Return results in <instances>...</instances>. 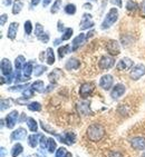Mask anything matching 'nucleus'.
<instances>
[{
  "label": "nucleus",
  "mask_w": 145,
  "mask_h": 157,
  "mask_svg": "<svg viewBox=\"0 0 145 157\" xmlns=\"http://www.w3.org/2000/svg\"><path fill=\"white\" fill-rule=\"evenodd\" d=\"M7 155V153H6V149L3 147H1V157H5Z\"/></svg>",
  "instance_id": "obj_53"
},
{
  "label": "nucleus",
  "mask_w": 145,
  "mask_h": 157,
  "mask_svg": "<svg viewBox=\"0 0 145 157\" xmlns=\"http://www.w3.org/2000/svg\"><path fill=\"white\" fill-rule=\"evenodd\" d=\"M139 8V5L135 2V1H133V0H128L126 3V9L128 10V11H133V10H136Z\"/></svg>",
  "instance_id": "obj_35"
},
{
  "label": "nucleus",
  "mask_w": 145,
  "mask_h": 157,
  "mask_svg": "<svg viewBox=\"0 0 145 157\" xmlns=\"http://www.w3.org/2000/svg\"><path fill=\"white\" fill-rule=\"evenodd\" d=\"M79 65H80V63H79L78 59L75 57H72L70 59L67 60L66 63H65V68H66L67 70H75L78 68Z\"/></svg>",
  "instance_id": "obj_18"
},
{
  "label": "nucleus",
  "mask_w": 145,
  "mask_h": 157,
  "mask_svg": "<svg viewBox=\"0 0 145 157\" xmlns=\"http://www.w3.org/2000/svg\"><path fill=\"white\" fill-rule=\"evenodd\" d=\"M142 157H145V153H144V154L142 155Z\"/></svg>",
  "instance_id": "obj_59"
},
{
  "label": "nucleus",
  "mask_w": 145,
  "mask_h": 157,
  "mask_svg": "<svg viewBox=\"0 0 145 157\" xmlns=\"http://www.w3.org/2000/svg\"><path fill=\"white\" fill-rule=\"evenodd\" d=\"M7 20H8V16H7V13H2L1 17H0V25H1V27L5 26V24L7 22Z\"/></svg>",
  "instance_id": "obj_44"
},
{
  "label": "nucleus",
  "mask_w": 145,
  "mask_h": 157,
  "mask_svg": "<svg viewBox=\"0 0 145 157\" xmlns=\"http://www.w3.org/2000/svg\"><path fill=\"white\" fill-rule=\"evenodd\" d=\"M26 121H27L28 128H29L33 133H36L37 130H38V125H37V121H35L33 117H29Z\"/></svg>",
  "instance_id": "obj_30"
},
{
  "label": "nucleus",
  "mask_w": 145,
  "mask_h": 157,
  "mask_svg": "<svg viewBox=\"0 0 145 157\" xmlns=\"http://www.w3.org/2000/svg\"><path fill=\"white\" fill-rule=\"evenodd\" d=\"M108 157H122V155L120 151H111Z\"/></svg>",
  "instance_id": "obj_49"
},
{
  "label": "nucleus",
  "mask_w": 145,
  "mask_h": 157,
  "mask_svg": "<svg viewBox=\"0 0 145 157\" xmlns=\"http://www.w3.org/2000/svg\"><path fill=\"white\" fill-rule=\"evenodd\" d=\"M105 49L106 52H108L109 56H117V55H120V52H121V45H120V42L117 41V40H108L107 41V44L105 45Z\"/></svg>",
  "instance_id": "obj_4"
},
{
  "label": "nucleus",
  "mask_w": 145,
  "mask_h": 157,
  "mask_svg": "<svg viewBox=\"0 0 145 157\" xmlns=\"http://www.w3.org/2000/svg\"><path fill=\"white\" fill-rule=\"evenodd\" d=\"M125 86L122 84H117L115 85L114 87H113L112 91H111V97H112L113 99H118L120 97H122L124 95L125 93Z\"/></svg>",
  "instance_id": "obj_16"
},
{
  "label": "nucleus",
  "mask_w": 145,
  "mask_h": 157,
  "mask_svg": "<svg viewBox=\"0 0 145 157\" xmlns=\"http://www.w3.org/2000/svg\"><path fill=\"white\" fill-rule=\"evenodd\" d=\"M95 90V84L94 82H84L79 88V97L83 99H86Z\"/></svg>",
  "instance_id": "obj_5"
},
{
  "label": "nucleus",
  "mask_w": 145,
  "mask_h": 157,
  "mask_svg": "<svg viewBox=\"0 0 145 157\" xmlns=\"http://www.w3.org/2000/svg\"><path fill=\"white\" fill-rule=\"evenodd\" d=\"M26 58L24 57V56H18V57L16 58L15 60V68L16 70H22L24 69L25 65H26Z\"/></svg>",
  "instance_id": "obj_24"
},
{
  "label": "nucleus",
  "mask_w": 145,
  "mask_h": 157,
  "mask_svg": "<svg viewBox=\"0 0 145 157\" xmlns=\"http://www.w3.org/2000/svg\"><path fill=\"white\" fill-rule=\"evenodd\" d=\"M61 41H63V40H61V39H56V40H55V44H54V45H56V46H58V45H59V44H61Z\"/></svg>",
  "instance_id": "obj_55"
},
{
  "label": "nucleus",
  "mask_w": 145,
  "mask_h": 157,
  "mask_svg": "<svg viewBox=\"0 0 145 157\" xmlns=\"http://www.w3.org/2000/svg\"><path fill=\"white\" fill-rule=\"evenodd\" d=\"M36 157H46V153H45V149L44 148H40L38 149L36 153Z\"/></svg>",
  "instance_id": "obj_45"
},
{
  "label": "nucleus",
  "mask_w": 145,
  "mask_h": 157,
  "mask_svg": "<svg viewBox=\"0 0 145 157\" xmlns=\"http://www.w3.org/2000/svg\"><path fill=\"white\" fill-rule=\"evenodd\" d=\"M46 70H47V67L46 66H44V65H37V66L33 68V76L39 77V76H41L42 74L45 73Z\"/></svg>",
  "instance_id": "obj_31"
},
{
  "label": "nucleus",
  "mask_w": 145,
  "mask_h": 157,
  "mask_svg": "<svg viewBox=\"0 0 145 157\" xmlns=\"http://www.w3.org/2000/svg\"><path fill=\"white\" fill-rule=\"evenodd\" d=\"M117 19H118V10L116 9V8H111L109 11L107 12V15H106L104 21L102 22L100 28H102L103 30L104 29H108L113 24H115V22L117 21Z\"/></svg>",
  "instance_id": "obj_3"
},
{
  "label": "nucleus",
  "mask_w": 145,
  "mask_h": 157,
  "mask_svg": "<svg viewBox=\"0 0 145 157\" xmlns=\"http://www.w3.org/2000/svg\"><path fill=\"white\" fill-rule=\"evenodd\" d=\"M28 118H27V115L25 114V113H22L21 114V116H20V118H19V121H18V123H24L25 121H27Z\"/></svg>",
  "instance_id": "obj_50"
},
{
  "label": "nucleus",
  "mask_w": 145,
  "mask_h": 157,
  "mask_svg": "<svg viewBox=\"0 0 145 157\" xmlns=\"http://www.w3.org/2000/svg\"><path fill=\"white\" fill-rule=\"evenodd\" d=\"M61 75H63L61 70L58 69V68H56V69H54L52 73L48 75L49 82H52V84H56V82H58V80H59V78L61 77Z\"/></svg>",
  "instance_id": "obj_20"
},
{
  "label": "nucleus",
  "mask_w": 145,
  "mask_h": 157,
  "mask_svg": "<svg viewBox=\"0 0 145 157\" xmlns=\"http://www.w3.org/2000/svg\"><path fill=\"white\" fill-rule=\"evenodd\" d=\"M10 3H11V0H5L3 1V5H6V6H9Z\"/></svg>",
  "instance_id": "obj_56"
},
{
  "label": "nucleus",
  "mask_w": 145,
  "mask_h": 157,
  "mask_svg": "<svg viewBox=\"0 0 145 157\" xmlns=\"http://www.w3.org/2000/svg\"><path fill=\"white\" fill-rule=\"evenodd\" d=\"M41 0H31V6H37Z\"/></svg>",
  "instance_id": "obj_52"
},
{
  "label": "nucleus",
  "mask_w": 145,
  "mask_h": 157,
  "mask_svg": "<svg viewBox=\"0 0 145 157\" xmlns=\"http://www.w3.org/2000/svg\"><path fill=\"white\" fill-rule=\"evenodd\" d=\"M50 2H52V0H42V6L47 7Z\"/></svg>",
  "instance_id": "obj_51"
},
{
  "label": "nucleus",
  "mask_w": 145,
  "mask_h": 157,
  "mask_svg": "<svg viewBox=\"0 0 145 157\" xmlns=\"http://www.w3.org/2000/svg\"><path fill=\"white\" fill-rule=\"evenodd\" d=\"M33 93H35V90H33V88H27L26 90L22 91V98H25V99H29V98H31V97L33 96Z\"/></svg>",
  "instance_id": "obj_37"
},
{
  "label": "nucleus",
  "mask_w": 145,
  "mask_h": 157,
  "mask_svg": "<svg viewBox=\"0 0 145 157\" xmlns=\"http://www.w3.org/2000/svg\"><path fill=\"white\" fill-rule=\"evenodd\" d=\"M133 66H134V61L132 59H130V58L124 57L117 63L116 69L118 71H127V70H130Z\"/></svg>",
  "instance_id": "obj_9"
},
{
  "label": "nucleus",
  "mask_w": 145,
  "mask_h": 157,
  "mask_svg": "<svg viewBox=\"0 0 145 157\" xmlns=\"http://www.w3.org/2000/svg\"><path fill=\"white\" fill-rule=\"evenodd\" d=\"M143 10L145 11V1H144V3H143Z\"/></svg>",
  "instance_id": "obj_58"
},
{
  "label": "nucleus",
  "mask_w": 145,
  "mask_h": 157,
  "mask_svg": "<svg viewBox=\"0 0 145 157\" xmlns=\"http://www.w3.org/2000/svg\"><path fill=\"white\" fill-rule=\"evenodd\" d=\"M67 155V151L65 147H59L56 151V154H55V157H66Z\"/></svg>",
  "instance_id": "obj_40"
},
{
  "label": "nucleus",
  "mask_w": 145,
  "mask_h": 157,
  "mask_svg": "<svg viewBox=\"0 0 145 157\" xmlns=\"http://www.w3.org/2000/svg\"><path fill=\"white\" fill-rule=\"evenodd\" d=\"M30 87L33 88L35 91H37V93L45 91V85H44V82H41V80H36L33 84H31Z\"/></svg>",
  "instance_id": "obj_26"
},
{
  "label": "nucleus",
  "mask_w": 145,
  "mask_h": 157,
  "mask_svg": "<svg viewBox=\"0 0 145 157\" xmlns=\"http://www.w3.org/2000/svg\"><path fill=\"white\" fill-rule=\"evenodd\" d=\"M10 107V100L9 99H1V110H5V109L9 108Z\"/></svg>",
  "instance_id": "obj_42"
},
{
  "label": "nucleus",
  "mask_w": 145,
  "mask_h": 157,
  "mask_svg": "<svg viewBox=\"0 0 145 157\" xmlns=\"http://www.w3.org/2000/svg\"><path fill=\"white\" fill-rule=\"evenodd\" d=\"M1 73H2V75L6 76L7 84H11L12 82H15V74L12 70L11 63L7 58H3L1 60Z\"/></svg>",
  "instance_id": "obj_2"
},
{
  "label": "nucleus",
  "mask_w": 145,
  "mask_h": 157,
  "mask_svg": "<svg viewBox=\"0 0 145 157\" xmlns=\"http://www.w3.org/2000/svg\"><path fill=\"white\" fill-rule=\"evenodd\" d=\"M26 136H27V130L20 127L18 129H16L15 132H12L11 135H10V138H11V140H21Z\"/></svg>",
  "instance_id": "obj_17"
},
{
  "label": "nucleus",
  "mask_w": 145,
  "mask_h": 157,
  "mask_svg": "<svg viewBox=\"0 0 145 157\" xmlns=\"http://www.w3.org/2000/svg\"><path fill=\"white\" fill-rule=\"evenodd\" d=\"M38 39L41 40L42 42H45V44H46V42H48V40H49V35H48V33H44V35H42V36H40Z\"/></svg>",
  "instance_id": "obj_46"
},
{
  "label": "nucleus",
  "mask_w": 145,
  "mask_h": 157,
  "mask_svg": "<svg viewBox=\"0 0 145 157\" xmlns=\"http://www.w3.org/2000/svg\"><path fill=\"white\" fill-rule=\"evenodd\" d=\"M131 146L135 151H144L145 149V137L135 136L131 139Z\"/></svg>",
  "instance_id": "obj_13"
},
{
  "label": "nucleus",
  "mask_w": 145,
  "mask_h": 157,
  "mask_svg": "<svg viewBox=\"0 0 145 157\" xmlns=\"http://www.w3.org/2000/svg\"><path fill=\"white\" fill-rule=\"evenodd\" d=\"M57 30L58 31H61V33H63V31L66 30V28H64V25L61 21H58V24H57Z\"/></svg>",
  "instance_id": "obj_47"
},
{
  "label": "nucleus",
  "mask_w": 145,
  "mask_h": 157,
  "mask_svg": "<svg viewBox=\"0 0 145 157\" xmlns=\"http://www.w3.org/2000/svg\"><path fill=\"white\" fill-rule=\"evenodd\" d=\"M61 3H63V0H56L54 2V5L52 6V8H50V12L52 13H57L59 11V9H61Z\"/></svg>",
  "instance_id": "obj_34"
},
{
  "label": "nucleus",
  "mask_w": 145,
  "mask_h": 157,
  "mask_svg": "<svg viewBox=\"0 0 145 157\" xmlns=\"http://www.w3.org/2000/svg\"><path fill=\"white\" fill-rule=\"evenodd\" d=\"M47 140H48V138H46L44 135H41V137H40V140H39L40 148H44V149H45L46 146H47Z\"/></svg>",
  "instance_id": "obj_43"
},
{
  "label": "nucleus",
  "mask_w": 145,
  "mask_h": 157,
  "mask_svg": "<svg viewBox=\"0 0 145 157\" xmlns=\"http://www.w3.org/2000/svg\"><path fill=\"white\" fill-rule=\"evenodd\" d=\"M92 1H96V0H92Z\"/></svg>",
  "instance_id": "obj_60"
},
{
  "label": "nucleus",
  "mask_w": 145,
  "mask_h": 157,
  "mask_svg": "<svg viewBox=\"0 0 145 157\" xmlns=\"http://www.w3.org/2000/svg\"><path fill=\"white\" fill-rule=\"evenodd\" d=\"M70 52H72V48H70L69 45H65V46H61L59 48H58L57 50V54H58V58L59 59H61V58H64L66 55H68Z\"/></svg>",
  "instance_id": "obj_23"
},
{
  "label": "nucleus",
  "mask_w": 145,
  "mask_h": 157,
  "mask_svg": "<svg viewBox=\"0 0 145 157\" xmlns=\"http://www.w3.org/2000/svg\"><path fill=\"white\" fill-rule=\"evenodd\" d=\"M18 112L17 110H12L10 114H8L6 117V126L9 128V129H11V128H14L15 127V125L17 124V121H19L18 119Z\"/></svg>",
  "instance_id": "obj_15"
},
{
  "label": "nucleus",
  "mask_w": 145,
  "mask_h": 157,
  "mask_svg": "<svg viewBox=\"0 0 145 157\" xmlns=\"http://www.w3.org/2000/svg\"><path fill=\"white\" fill-rule=\"evenodd\" d=\"M46 148H47L48 153H50V154L55 153L56 148H57V144H56V140H55L54 138H48V140H47V146H46Z\"/></svg>",
  "instance_id": "obj_28"
},
{
  "label": "nucleus",
  "mask_w": 145,
  "mask_h": 157,
  "mask_svg": "<svg viewBox=\"0 0 145 157\" xmlns=\"http://www.w3.org/2000/svg\"><path fill=\"white\" fill-rule=\"evenodd\" d=\"M115 66V59L113 56H103L98 61V68L100 70L111 69Z\"/></svg>",
  "instance_id": "obj_6"
},
{
  "label": "nucleus",
  "mask_w": 145,
  "mask_h": 157,
  "mask_svg": "<svg viewBox=\"0 0 145 157\" xmlns=\"http://www.w3.org/2000/svg\"><path fill=\"white\" fill-rule=\"evenodd\" d=\"M86 135L91 142H100L105 136V128L103 125L98 124V123H93L88 126L87 130H86Z\"/></svg>",
  "instance_id": "obj_1"
},
{
  "label": "nucleus",
  "mask_w": 145,
  "mask_h": 157,
  "mask_svg": "<svg viewBox=\"0 0 145 157\" xmlns=\"http://www.w3.org/2000/svg\"><path fill=\"white\" fill-rule=\"evenodd\" d=\"M35 35L37 36V38H39L40 36L44 35V27L40 24H36V29H35Z\"/></svg>",
  "instance_id": "obj_41"
},
{
  "label": "nucleus",
  "mask_w": 145,
  "mask_h": 157,
  "mask_svg": "<svg viewBox=\"0 0 145 157\" xmlns=\"http://www.w3.org/2000/svg\"><path fill=\"white\" fill-rule=\"evenodd\" d=\"M111 2H112L113 5H116L118 8H122V6H123V2H122V0H112Z\"/></svg>",
  "instance_id": "obj_48"
},
{
  "label": "nucleus",
  "mask_w": 145,
  "mask_h": 157,
  "mask_svg": "<svg viewBox=\"0 0 145 157\" xmlns=\"http://www.w3.org/2000/svg\"><path fill=\"white\" fill-rule=\"evenodd\" d=\"M24 151V147L21 144H15V145L12 146V149H11V156L12 157H18L19 155L21 154Z\"/></svg>",
  "instance_id": "obj_27"
},
{
  "label": "nucleus",
  "mask_w": 145,
  "mask_h": 157,
  "mask_svg": "<svg viewBox=\"0 0 145 157\" xmlns=\"http://www.w3.org/2000/svg\"><path fill=\"white\" fill-rule=\"evenodd\" d=\"M28 109L31 112H40L41 110V105L38 101H33L28 104Z\"/></svg>",
  "instance_id": "obj_32"
},
{
  "label": "nucleus",
  "mask_w": 145,
  "mask_h": 157,
  "mask_svg": "<svg viewBox=\"0 0 145 157\" xmlns=\"http://www.w3.org/2000/svg\"><path fill=\"white\" fill-rule=\"evenodd\" d=\"M72 28H66V30L64 31V35L61 36V40H68V39H70L72 38Z\"/></svg>",
  "instance_id": "obj_38"
},
{
  "label": "nucleus",
  "mask_w": 145,
  "mask_h": 157,
  "mask_svg": "<svg viewBox=\"0 0 145 157\" xmlns=\"http://www.w3.org/2000/svg\"><path fill=\"white\" fill-rule=\"evenodd\" d=\"M66 157H72V154H70V153H67Z\"/></svg>",
  "instance_id": "obj_57"
},
{
  "label": "nucleus",
  "mask_w": 145,
  "mask_h": 157,
  "mask_svg": "<svg viewBox=\"0 0 145 157\" xmlns=\"http://www.w3.org/2000/svg\"><path fill=\"white\" fill-rule=\"evenodd\" d=\"M22 7H24V0H15L14 5H12V13L18 15L22 9Z\"/></svg>",
  "instance_id": "obj_25"
},
{
  "label": "nucleus",
  "mask_w": 145,
  "mask_h": 157,
  "mask_svg": "<svg viewBox=\"0 0 145 157\" xmlns=\"http://www.w3.org/2000/svg\"><path fill=\"white\" fill-rule=\"evenodd\" d=\"M19 24L18 22H11L9 26V29H8V33H7V37L9 39L14 40L16 38V35H17V31H18Z\"/></svg>",
  "instance_id": "obj_19"
},
{
  "label": "nucleus",
  "mask_w": 145,
  "mask_h": 157,
  "mask_svg": "<svg viewBox=\"0 0 145 157\" xmlns=\"http://www.w3.org/2000/svg\"><path fill=\"white\" fill-rule=\"evenodd\" d=\"M84 8H86V9H88V10H91L93 7H92V5H89V3H85L84 5Z\"/></svg>",
  "instance_id": "obj_54"
},
{
  "label": "nucleus",
  "mask_w": 145,
  "mask_h": 157,
  "mask_svg": "<svg viewBox=\"0 0 145 157\" xmlns=\"http://www.w3.org/2000/svg\"><path fill=\"white\" fill-rule=\"evenodd\" d=\"M40 137H41V134H33L30 136H28V144H29V146L33 148L36 147L39 144Z\"/></svg>",
  "instance_id": "obj_22"
},
{
  "label": "nucleus",
  "mask_w": 145,
  "mask_h": 157,
  "mask_svg": "<svg viewBox=\"0 0 145 157\" xmlns=\"http://www.w3.org/2000/svg\"><path fill=\"white\" fill-rule=\"evenodd\" d=\"M87 39H88L87 33H79L78 36L76 37L75 39L72 40V52H76L80 46H83L84 44H86Z\"/></svg>",
  "instance_id": "obj_11"
},
{
  "label": "nucleus",
  "mask_w": 145,
  "mask_h": 157,
  "mask_svg": "<svg viewBox=\"0 0 145 157\" xmlns=\"http://www.w3.org/2000/svg\"><path fill=\"white\" fill-rule=\"evenodd\" d=\"M76 109H77V112L79 113V115H82V116L93 115V112H92L91 106H89V101H86V100H82V101L77 103Z\"/></svg>",
  "instance_id": "obj_7"
},
{
  "label": "nucleus",
  "mask_w": 145,
  "mask_h": 157,
  "mask_svg": "<svg viewBox=\"0 0 145 157\" xmlns=\"http://www.w3.org/2000/svg\"><path fill=\"white\" fill-rule=\"evenodd\" d=\"M114 84V77L112 75H104L100 79V86L104 90H109Z\"/></svg>",
  "instance_id": "obj_14"
},
{
  "label": "nucleus",
  "mask_w": 145,
  "mask_h": 157,
  "mask_svg": "<svg viewBox=\"0 0 145 157\" xmlns=\"http://www.w3.org/2000/svg\"><path fill=\"white\" fill-rule=\"evenodd\" d=\"M25 33L26 35H30L33 33V24L30 20H27L25 22Z\"/></svg>",
  "instance_id": "obj_39"
},
{
  "label": "nucleus",
  "mask_w": 145,
  "mask_h": 157,
  "mask_svg": "<svg viewBox=\"0 0 145 157\" xmlns=\"http://www.w3.org/2000/svg\"><path fill=\"white\" fill-rule=\"evenodd\" d=\"M57 139L61 143H65L66 145L72 146L76 140V134L72 133V132H67L64 135H58Z\"/></svg>",
  "instance_id": "obj_10"
},
{
  "label": "nucleus",
  "mask_w": 145,
  "mask_h": 157,
  "mask_svg": "<svg viewBox=\"0 0 145 157\" xmlns=\"http://www.w3.org/2000/svg\"><path fill=\"white\" fill-rule=\"evenodd\" d=\"M64 10H65V12H66L67 15H75L76 13V6L75 5H72V3H68V5H66L65 6V8H64Z\"/></svg>",
  "instance_id": "obj_33"
},
{
  "label": "nucleus",
  "mask_w": 145,
  "mask_h": 157,
  "mask_svg": "<svg viewBox=\"0 0 145 157\" xmlns=\"http://www.w3.org/2000/svg\"><path fill=\"white\" fill-rule=\"evenodd\" d=\"M29 86L28 84H25V85H17V86H12V87L9 88L10 91H20V90H26L27 87Z\"/></svg>",
  "instance_id": "obj_36"
},
{
  "label": "nucleus",
  "mask_w": 145,
  "mask_h": 157,
  "mask_svg": "<svg viewBox=\"0 0 145 157\" xmlns=\"http://www.w3.org/2000/svg\"><path fill=\"white\" fill-rule=\"evenodd\" d=\"M22 74H24L25 77H27V78H30L31 74H33V60L28 61L26 65H25L24 69L21 70Z\"/></svg>",
  "instance_id": "obj_21"
},
{
  "label": "nucleus",
  "mask_w": 145,
  "mask_h": 157,
  "mask_svg": "<svg viewBox=\"0 0 145 157\" xmlns=\"http://www.w3.org/2000/svg\"><path fill=\"white\" fill-rule=\"evenodd\" d=\"M144 75H145V66L143 63H139V65L134 66L133 68L131 69L130 77H131V79H133V80H137V79H139Z\"/></svg>",
  "instance_id": "obj_8"
},
{
  "label": "nucleus",
  "mask_w": 145,
  "mask_h": 157,
  "mask_svg": "<svg viewBox=\"0 0 145 157\" xmlns=\"http://www.w3.org/2000/svg\"><path fill=\"white\" fill-rule=\"evenodd\" d=\"M46 61L48 65H53L55 63V55L53 48H48L46 50Z\"/></svg>",
  "instance_id": "obj_29"
},
{
  "label": "nucleus",
  "mask_w": 145,
  "mask_h": 157,
  "mask_svg": "<svg viewBox=\"0 0 145 157\" xmlns=\"http://www.w3.org/2000/svg\"><path fill=\"white\" fill-rule=\"evenodd\" d=\"M95 26L93 19H92V16L89 13H84L83 15L82 21H80V25H79V28L80 30H86V29H91Z\"/></svg>",
  "instance_id": "obj_12"
}]
</instances>
